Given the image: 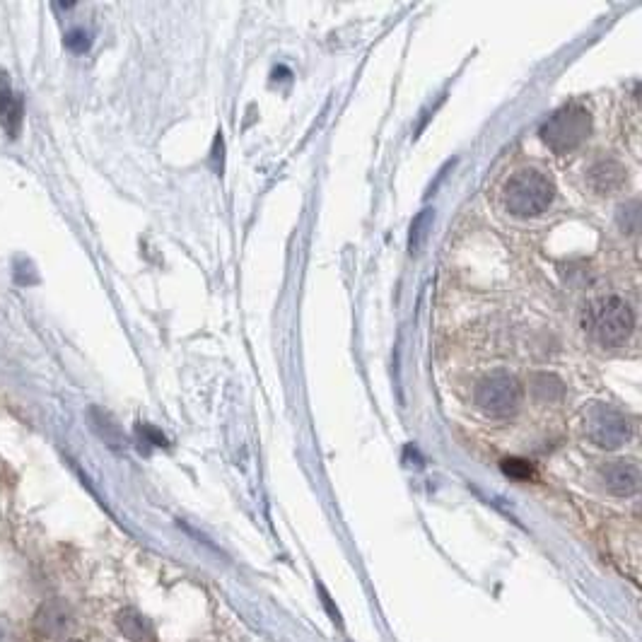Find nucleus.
I'll use <instances>...</instances> for the list:
<instances>
[{
  "label": "nucleus",
  "instance_id": "nucleus-7",
  "mask_svg": "<svg viewBox=\"0 0 642 642\" xmlns=\"http://www.w3.org/2000/svg\"><path fill=\"white\" fill-rule=\"evenodd\" d=\"M601 478L614 495H635L640 490V469L633 461H611L601 469Z\"/></svg>",
  "mask_w": 642,
  "mask_h": 642
},
{
  "label": "nucleus",
  "instance_id": "nucleus-6",
  "mask_svg": "<svg viewBox=\"0 0 642 642\" xmlns=\"http://www.w3.org/2000/svg\"><path fill=\"white\" fill-rule=\"evenodd\" d=\"M70 621H73V614H70V606L63 599H51L44 601L37 609V614L32 618L34 633L42 635L46 640H54L58 635H63L70 628Z\"/></svg>",
  "mask_w": 642,
  "mask_h": 642
},
{
  "label": "nucleus",
  "instance_id": "nucleus-15",
  "mask_svg": "<svg viewBox=\"0 0 642 642\" xmlns=\"http://www.w3.org/2000/svg\"><path fill=\"white\" fill-rule=\"evenodd\" d=\"M0 642H17V630L8 618H0Z\"/></svg>",
  "mask_w": 642,
  "mask_h": 642
},
{
  "label": "nucleus",
  "instance_id": "nucleus-10",
  "mask_svg": "<svg viewBox=\"0 0 642 642\" xmlns=\"http://www.w3.org/2000/svg\"><path fill=\"white\" fill-rule=\"evenodd\" d=\"M116 628L131 642H155L153 623L136 609H121L116 616Z\"/></svg>",
  "mask_w": 642,
  "mask_h": 642
},
{
  "label": "nucleus",
  "instance_id": "nucleus-4",
  "mask_svg": "<svg viewBox=\"0 0 642 642\" xmlns=\"http://www.w3.org/2000/svg\"><path fill=\"white\" fill-rule=\"evenodd\" d=\"M522 404V384L510 372H493L476 387V406L490 418H507Z\"/></svg>",
  "mask_w": 642,
  "mask_h": 642
},
{
  "label": "nucleus",
  "instance_id": "nucleus-12",
  "mask_svg": "<svg viewBox=\"0 0 642 642\" xmlns=\"http://www.w3.org/2000/svg\"><path fill=\"white\" fill-rule=\"evenodd\" d=\"M534 391L544 399H556V396L563 394V384L553 375H539L534 379Z\"/></svg>",
  "mask_w": 642,
  "mask_h": 642
},
{
  "label": "nucleus",
  "instance_id": "nucleus-1",
  "mask_svg": "<svg viewBox=\"0 0 642 642\" xmlns=\"http://www.w3.org/2000/svg\"><path fill=\"white\" fill-rule=\"evenodd\" d=\"M585 329L601 346H621L635 329V314L621 297H599L589 302L585 312Z\"/></svg>",
  "mask_w": 642,
  "mask_h": 642
},
{
  "label": "nucleus",
  "instance_id": "nucleus-14",
  "mask_svg": "<svg viewBox=\"0 0 642 642\" xmlns=\"http://www.w3.org/2000/svg\"><path fill=\"white\" fill-rule=\"evenodd\" d=\"M66 46L70 51H75V54H85L90 49V37H87V32H83V29H75V32H70L66 37Z\"/></svg>",
  "mask_w": 642,
  "mask_h": 642
},
{
  "label": "nucleus",
  "instance_id": "nucleus-2",
  "mask_svg": "<svg viewBox=\"0 0 642 642\" xmlns=\"http://www.w3.org/2000/svg\"><path fill=\"white\" fill-rule=\"evenodd\" d=\"M556 186L536 169H522L505 186V206L517 218H534L553 203Z\"/></svg>",
  "mask_w": 642,
  "mask_h": 642
},
{
  "label": "nucleus",
  "instance_id": "nucleus-8",
  "mask_svg": "<svg viewBox=\"0 0 642 642\" xmlns=\"http://www.w3.org/2000/svg\"><path fill=\"white\" fill-rule=\"evenodd\" d=\"M0 126L10 138L20 136L22 128V99L10 87V78L3 68H0Z\"/></svg>",
  "mask_w": 642,
  "mask_h": 642
},
{
  "label": "nucleus",
  "instance_id": "nucleus-9",
  "mask_svg": "<svg viewBox=\"0 0 642 642\" xmlns=\"http://www.w3.org/2000/svg\"><path fill=\"white\" fill-rule=\"evenodd\" d=\"M589 186H592L597 194H611V191H618L623 184H626L628 172L626 167L621 165L618 160H599L589 167L587 172Z\"/></svg>",
  "mask_w": 642,
  "mask_h": 642
},
{
  "label": "nucleus",
  "instance_id": "nucleus-3",
  "mask_svg": "<svg viewBox=\"0 0 642 642\" xmlns=\"http://www.w3.org/2000/svg\"><path fill=\"white\" fill-rule=\"evenodd\" d=\"M592 131V116L580 104H565L541 126V138L556 153L575 150Z\"/></svg>",
  "mask_w": 642,
  "mask_h": 642
},
{
  "label": "nucleus",
  "instance_id": "nucleus-16",
  "mask_svg": "<svg viewBox=\"0 0 642 642\" xmlns=\"http://www.w3.org/2000/svg\"><path fill=\"white\" fill-rule=\"evenodd\" d=\"M70 642H83V640H70Z\"/></svg>",
  "mask_w": 642,
  "mask_h": 642
},
{
  "label": "nucleus",
  "instance_id": "nucleus-13",
  "mask_svg": "<svg viewBox=\"0 0 642 642\" xmlns=\"http://www.w3.org/2000/svg\"><path fill=\"white\" fill-rule=\"evenodd\" d=\"M503 471L510 478H517V481H527V478L534 476V466L527 459H505Z\"/></svg>",
  "mask_w": 642,
  "mask_h": 642
},
{
  "label": "nucleus",
  "instance_id": "nucleus-5",
  "mask_svg": "<svg viewBox=\"0 0 642 642\" xmlns=\"http://www.w3.org/2000/svg\"><path fill=\"white\" fill-rule=\"evenodd\" d=\"M587 437L601 449H616L630 437V423L614 406L594 404L585 416Z\"/></svg>",
  "mask_w": 642,
  "mask_h": 642
},
{
  "label": "nucleus",
  "instance_id": "nucleus-11",
  "mask_svg": "<svg viewBox=\"0 0 642 642\" xmlns=\"http://www.w3.org/2000/svg\"><path fill=\"white\" fill-rule=\"evenodd\" d=\"M90 420H92V428H95V433H99V437H102L109 447H121L119 428H116L112 420H109L107 413L95 411V408H92Z\"/></svg>",
  "mask_w": 642,
  "mask_h": 642
}]
</instances>
